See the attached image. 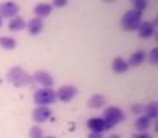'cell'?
Wrapping results in <instances>:
<instances>
[{"instance_id":"cell-1","label":"cell","mask_w":158,"mask_h":138,"mask_svg":"<svg viewBox=\"0 0 158 138\" xmlns=\"http://www.w3.org/2000/svg\"><path fill=\"white\" fill-rule=\"evenodd\" d=\"M6 79L11 85H15V87H28V85L33 83L31 81V74H28L22 66H11L7 70V74H6Z\"/></svg>"},{"instance_id":"cell-2","label":"cell","mask_w":158,"mask_h":138,"mask_svg":"<svg viewBox=\"0 0 158 138\" xmlns=\"http://www.w3.org/2000/svg\"><path fill=\"white\" fill-rule=\"evenodd\" d=\"M101 118H103L105 127H107V131H109V129H114L116 125H119V123L125 122V112H123L119 107H116V105H110V107H105Z\"/></svg>"},{"instance_id":"cell-3","label":"cell","mask_w":158,"mask_h":138,"mask_svg":"<svg viewBox=\"0 0 158 138\" xmlns=\"http://www.w3.org/2000/svg\"><path fill=\"white\" fill-rule=\"evenodd\" d=\"M142 22H143L142 13H136V11H132V9L125 11L123 17H121V28H123L125 31H138V28H140Z\"/></svg>"},{"instance_id":"cell-4","label":"cell","mask_w":158,"mask_h":138,"mask_svg":"<svg viewBox=\"0 0 158 138\" xmlns=\"http://www.w3.org/2000/svg\"><path fill=\"white\" fill-rule=\"evenodd\" d=\"M33 101L37 107H50L57 101V96L53 89H37L33 94Z\"/></svg>"},{"instance_id":"cell-5","label":"cell","mask_w":158,"mask_h":138,"mask_svg":"<svg viewBox=\"0 0 158 138\" xmlns=\"http://www.w3.org/2000/svg\"><path fill=\"white\" fill-rule=\"evenodd\" d=\"M31 81L39 85V89H53V76L46 70H37L35 74H31Z\"/></svg>"},{"instance_id":"cell-6","label":"cell","mask_w":158,"mask_h":138,"mask_svg":"<svg viewBox=\"0 0 158 138\" xmlns=\"http://www.w3.org/2000/svg\"><path fill=\"white\" fill-rule=\"evenodd\" d=\"M19 11H20V7H19V4L17 2H13V0H7V2H0V17L2 19H15V17H19Z\"/></svg>"},{"instance_id":"cell-7","label":"cell","mask_w":158,"mask_h":138,"mask_svg":"<svg viewBox=\"0 0 158 138\" xmlns=\"http://www.w3.org/2000/svg\"><path fill=\"white\" fill-rule=\"evenodd\" d=\"M55 96H57L59 101H63V103H70V101L77 96V89H76L74 85H63L61 89L55 90Z\"/></svg>"},{"instance_id":"cell-8","label":"cell","mask_w":158,"mask_h":138,"mask_svg":"<svg viewBox=\"0 0 158 138\" xmlns=\"http://www.w3.org/2000/svg\"><path fill=\"white\" fill-rule=\"evenodd\" d=\"M155 33H156V22L155 20H143L138 28V35L142 39H151V37H155Z\"/></svg>"},{"instance_id":"cell-9","label":"cell","mask_w":158,"mask_h":138,"mask_svg":"<svg viewBox=\"0 0 158 138\" xmlns=\"http://www.w3.org/2000/svg\"><path fill=\"white\" fill-rule=\"evenodd\" d=\"M26 30H28V33L31 37H37V35L42 33V30H44V20H40L37 17H31L30 20H26Z\"/></svg>"},{"instance_id":"cell-10","label":"cell","mask_w":158,"mask_h":138,"mask_svg":"<svg viewBox=\"0 0 158 138\" xmlns=\"http://www.w3.org/2000/svg\"><path fill=\"white\" fill-rule=\"evenodd\" d=\"M31 116H33V120H35L37 123H42V122L52 120L53 112H52V109H50V107H35V109H33V112H31Z\"/></svg>"},{"instance_id":"cell-11","label":"cell","mask_w":158,"mask_h":138,"mask_svg":"<svg viewBox=\"0 0 158 138\" xmlns=\"http://www.w3.org/2000/svg\"><path fill=\"white\" fill-rule=\"evenodd\" d=\"M86 127L90 133H105L107 127H105V122L101 116H94V118H88L86 120Z\"/></svg>"},{"instance_id":"cell-12","label":"cell","mask_w":158,"mask_h":138,"mask_svg":"<svg viewBox=\"0 0 158 138\" xmlns=\"http://www.w3.org/2000/svg\"><path fill=\"white\" fill-rule=\"evenodd\" d=\"M52 11H53V7H52L48 2H39V4H35V7H33L35 17L40 19V20H44L46 17H50V15H52Z\"/></svg>"},{"instance_id":"cell-13","label":"cell","mask_w":158,"mask_h":138,"mask_svg":"<svg viewBox=\"0 0 158 138\" xmlns=\"http://www.w3.org/2000/svg\"><path fill=\"white\" fill-rule=\"evenodd\" d=\"M145 57H147V52H143V50H136V52H132L131 53V57L127 59V65H129V68L131 66H140L143 61H145Z\"/></svg>"},{"instance_id":"cell-14","label":"cell","mask_w":158,"mask_h":138,"mask_svg":"<svg viewBox=\"0 0 158 138\" xmlns=\"http://www.w3.org/2000/svg\"><path fill=\"white\" fill-rule=\"evenodd\" d=\"M110 68H112V72H114V74H125V72L129 70L127 59H123V57H114V59H112Z\"/></svg>"},{"instance_id":"cell-15","label":"cell","mask_w":158,"mask_h":138,"mask_svg":"<svg viewBox=\"0 0 158 138\" xmlns=\"http://www.w3.org/2000/svg\"><path fill=\"white\" fill-rule=\"evenodd\" d=\"M105 105H107V98L103 94H94V96L88 98V107L90 109H101Z\"/></svg>"},{"instance_id":"cell-16","label":"cell","mask_w":158,"mask_h":138,"mask_svg":"<svg viewBox=\"0 0 158 138\" xmlns=\"http://www.w3.org/2000/svg\"><path fill=\"white\" fill-rule=\"evenodd\" d=\"M151 123H153V122H151L147 116H143V114H142V116H136L134 127H136V131H138V133H147V129L151 127Z\"/></svg>"},{"instance_id":"cell-17","label":"cell","mask_w":158,"mask_h":138,"mask_svg":"<svg viewBox=\"0 0 158 138\" xmlns=\"http://www.w3.org/2000/svg\"><path fill=\"white\" fill-rule=\"evenodd\" d=\"M143 116H147L151 122H155L158 116V103L156 101H151V103H147V105H143V112H142Z\"/></svg>"},{"instance_id":"cell-18","label":"cell","mask_w":158,"mask_h":138,"mask_svg":"<svg viewBox=\"0 0 158 138\" xmlns=\"http://www.w3.org/2000/svg\"><path fill=\"white\" fill-rule=\"evenodd\" d=\"M7 28H9V31H22V30L26 28V20H24L22 17H15V19L9 20Z\"/></svg>"},{"instance_id":"cell-19","label":"cell","mask_w":158,"mask_h":138,"mask_svg":"<svg viewBox=\"0 0 158 138\" xmlns=\"http://www.w3.org/2000/svg\"><path fill=\"white\" fill-rule=\"evenodd\" d=\"M0 46L4 50H15L17 48V39L11 37V35H2L0 37Z\"/></svg>"},{"instance_id":"cell-20","label":"cell","mask_w":158,"mask_h":138,"mask_svg":"<svg viewBox=\"0 0 158 138\" xmlns=\"http://www.w3.org/2000/svg\"><path fill=\"white\" fill-rule=\"evenodd\" d=\"M131 9L136 11V13H143L147 9V0H132V7Z\"/></svg>"},{"instance_id":"cell-21","label":"cell","mask_w":158,"mask_h":138,"mask_svg":"<svg viewBox=\"0 0 158 138\" xmlns=\"http://www.w3.org/2000/svg\"><path fill=\"white\" fill-rule=\"evenodd\" d=\"M28 135H30V138H44V131L40 129V125H33Z\"/></svg>"},{"instance_id":"cell-22","label":"cell","mask_w":158,"mask_h":138,"mask_svg":"<svg viewBox=\"0 0 158 138\" xmlns=\"http://www.w3.org/2000/svg\"><path fill=\"white\" fill-rule=\"evenodd\" d=\"M145 61H149L151 65H156V63H158V50H156V48H153V50H151V52L147 53Z\"/></svg>"},{"instance_id":"cell-23","label":"cell","mask_w":158,"mask_h":138,"mask_svg":"<svg viewBox=\"0 0 158 138\" xmlns=\"http://www.w3.org/2000/svg\"><path fill=\"white\" fill-rule=\"evenodd\" d=\"M131 112L136 114V116H142V112H143V105H140V103H132V105H131Z\"/></svg>"},{"instance_id":"cell-24","label":"cell","mask_w":158,"mask_h":138,"mask_svg":"<svg viewBox=\"0 0 158 138\" xmlns=\"http://www.w3.org/2000/svg\"><path fill=\"white\" fill-rule=\"evenodd\" d=\"M50 6H52V7H66L68 2H66V0H53Z\"/></svg>"},{"instance_id":"cell-25","label":"cell","mask_w":158,"mask_h":138,"mask_svg":"<svg viewBox=\"0 0 158 138\" xmlns=\"http://www.w3.org/2000/svg\"><path fill=\"white\" fill-rule=\"evenodd\" d=\"M132 138H153V135L151 133H134Z\"/></svg>"},{"instance_id":"cell-26","label":"cell","mask_w":158,"mask_h":138,"mask_svg":"<svg viewBox=\"0 0 158 138\" xmlns=\"http://www.w3.org/2000/svg\"><path fill=\"white\" fill-rule=\"evenodd\" d=\"M88 138H105L103 133H88Z\"/></svg>"},{"instance_id":"cell-27","label":"cell","mask_w":158,"mask_h":138,"mask_svg":"<svg viewBox=\"0 0 158 138\" xmlns=\"http://www.w3.org/2000/svg\"><path fill=\"white\" fill-rule=\"evenodd\" d=\"M109 138H121V136H119V135H110Z\"/></svg>"},{"instance_id":"cell-28","label":"cell","mask_w":158,"mask_h":138,"mask_svg":"<svg viewBox=\"0 0 158 138\" xmlns=\"http://www.w3.org/2000/svg\"><path fill=\"white\" fill-rule=\"evenodd\" d=\"M2 24H4V19H2V17H0V28H2Z\"/></svg>"},{"instance_id":"cell-29","label":"cell","mask_w":158,"mask_h":138,"mask_svg":"<svg viewBox=\"0 0 158 138\" xmlns=\"http://www.w3.org/2000/svg\"><path fill=\"white\" fill-rule=\"evenodd\" d=\"M44 138H55V136H44Z\"/></svg>"}]
</instances>
